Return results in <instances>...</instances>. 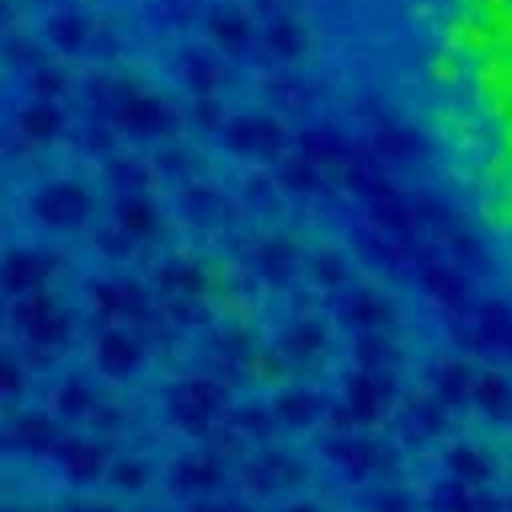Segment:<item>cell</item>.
I'll return each instance as SVG.
<instances>
[{
  "label": "cell",
  "instance_id": "obj_1",
  "mask_svg": "<svg viewBox=\"0 0 512 512\" xmlns=\"http://www.w3.org/2000/svg\"><path fill=\"white\" fill-rule=\"evenodd\" d=\"M456 32L428 72L420 132L440 184L512 284V20Z\"/></svg>",
  "mask_w": 512,
  "mask_h": 512
}]
</instances>
